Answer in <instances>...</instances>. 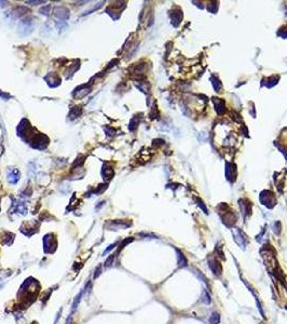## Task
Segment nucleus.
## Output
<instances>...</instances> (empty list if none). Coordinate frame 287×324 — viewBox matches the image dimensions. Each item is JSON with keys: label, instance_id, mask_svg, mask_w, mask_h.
Returning <instances> with one entry per match:
<instances>
[{"label": "nucleus", "instance_id": "1", "mask_svg": "<svg viewBox=\"0 0 287 324\" xmlns=\"http://www.w3.org/2000/svg\"><path fill=\"white\" fill-rule=\"evenodd\" d=\"M35 28V22L32 17H25L18 23L17 32L22 37H26L32 32Z\"/></svg>", "mask_w": 287, "mask_h": 324}, {"label": "nucleus", "instance_id": "2", "mask_svg": "<svg viewBox=\"0 0 287 324\" xmlns=\"http://www.w3.org/2000/svg\"><path fill=\"white\" fill-rule=\"evenodd\" d=\"M91 90H92L91 85H80V87H78L77 89L75 90V92L73 93V97H75V98H83L85 95H88V94L91 92Z\"/></svg>", "mask_w": 287, "mask_h": 324}, {"label": "nucleus", "instance_id": "3", "mask_svg": "<svg viewBox=\"0 0 287 324\" xmlns=\"http://www.w3.org/2000/svg\"><path fill=\"white\" fill-rule=\"evenodd\" d=\"M233 235H234V240L237 244H239L242 249H245L246 243H247V239L245 238V235H244L240 229L234 228L233 229Z\"/></svg>", "mask_w": 287, "mask_h": 324}, {"label": "nucleus", "instance_id": "4", "mask_svg": "<svg viewBox=\"0 0 287 324\" xmlns=\"http://www.w3.org/2000/svg\"><path fill=\"white\" fill-rule=\"evenodd\" d=\"M208 267L212 270V272L215 276H220L221 272H222V268L221 265L219 264V262L217 259H211L208 260Z\"/></svg>", "mask_w": 287, "mask_h": 324}, {"label": "nucleus", "instance_id": "5", "mask_svg": "<svg viewBox=\"0 0 287 324\" xmlns=\"http://www.w3.org/2000/svg\"><path fill=\"white\" fill-rule=\"evenodd\" d=\"M54 14L57 18H59V20H67V18H69V16H70L69 10L67 9L66 7H57L54 11Z\"/></svg>", "mask_w": 287, "mask_h": 324}, {"label": "nucleus", "instance_id": "6", "mask_svg": "<svg viewBox=\"0 0 287 324\" xmlns=\"http://www.w3.org/2000/svg\"><path fill=\"white\" fill-rule=\"evenodd\" d=\"M44 80H46L48 85L52 88H55L57 85H61V79L58 78V76H56L55 73H49L47 77H44Z\"/></svg>", "mask_w": 287, "mask_h": 324}, {"label": "nucleus", "instance_id": "7", "mask_svg": "<svg viewBox=\"0 0 287 324\" xmlns=\"http://www.w3.org/2000/svg\"><path fill=\"white\" fill-rule=\"evenodd\" d=\"M20 171L16 169H12L10 170L9 174H8V182H9L10 184H12V185H15L16 183H17L18 180H20Z\"/></svg>", "mask_w": 287, "mask_h": 324}, {"label": "nucleus", "instance_id": "8", "mask_svg": "<svg viewBox=\"0 0 287 324\" xmlns=\"http://www.w3.org/2000/svg\"><path fill=\"white\" fill-rule=\"evenodd\" d=\"M176 252H177V255H176V257H177L178 266H179L180 268H181V267H187L188 262H187V258H186V256H184V254L181 253V251H179V250L176 249Z\"/></svg>", "mask_w": 287, "mask_h": 324}, {"label": "nucleus", "instance_id": "9", "mask_svg": "<svg viewBox=\"0 0 287 324\" xmlns=\"http://www.w3.org/2000/svg\"><path fill=\"white\" fill-rule=\"evenodd\" d=\"M107 225H110V230H118V229H124L130 226V224H124L122 221H110Z\"/></svg>", "mask_w": 287, "mask_h": 324}, {"label": "nucleus", "instance_id": "10", "mask_svg": "<svg viewBox=\"0 0 287 324\" xmlns=\"http://www.w3.org/2000/svg\"><path fill=\"white\" fill-rule=\"evenodd\" d=\"M28 9L26 7H23V6H18V7H16L15 9L12 11V14H13L14 17H20V16L24 15L25 14V12H27Z\"/></svg>", "mask_w": 287, "mask_h": 324}, {"label": "nucleus", "instance_id": "11", "mask_svg": "<svg viewBox=\"0 0 287 324\" xmlns=\"http://www.w3.org/2000/svg\"><path fill=\"white\" fill-rule=\"evenodd\" d=\"M201 301L204 303L205 305H210L211 303V296H210V293L207 292V290H203L202 292V296H201Z\"/></svg>", "mask_w": 287, "mask_h": 324}, {"label": "nucleus", "instance_id": "12", "mask_svg": "<svg viewBox=\"0 0 287 324\" xmlns=\"http://www.w3.org/2000/svg\"><path fill=\"white\" fill-rule=\"evenodd\" d=\"M80 115H81V109H80V107H73V109L70 110V112H69V118L76 119V118H78Z\"/></svg>", "mask_w": 287, "mask_h": 324}, {"label": "nucleus", "instance_id": "13", "mask_svg": "<svg viewBox=\"0 0 287 324\" xmlns=\"http://www.w3.org/2000/svg\"><path fill=\"white\" fill-rule=\"evenodd\" d=\"M220 322V315L218 312H214L210 317V323L211 324H219Z\"/></svg>", "mask_w": 287, "mask_h": 324}, {"label": "nucleus", "instance_id": "14", "mask_svg": "<svg viewBox=\"0 0 287 324\" xmlns=\"http://www.w3.org/2000/svg\"><path fill=\"white\" fill-rule=\"evenodd\" d=\"M50 8H51L50 5H47V6H44V7H42L40 9L41 14H43V15H48V14L50 13Z\"/></svg>", "mask_w": 287, "mask_h": 324}, {"label": "nucleus", "instance_id": "15", "mask_svg": "<svg viewBox=\"0 0 287 324\" xmlns=\"http://www.w3.org/2000/svg\"><path fill=\"white\" fill-rule=\"evenodd\" d=\"M81 295H82V293H80V294L78 295L77 297H76L75 301H73V311H75L76 308H77L78 303H79V301H80V297H81Z\"/></svg>", "mask_w": 287, "mask_h": 324}, {"label": "nucleus", "instance_id": "16", "mask_svg": "<svg viewBox=\"0 0 287 324\" xmlns=\"http://www.w3.org/2000/svg\"><path fill=\"white\" fill-rule=\"evenodd\" d=\"M46 1H43V0H39V1H26V3L27 5H30V6H37V5H42V3H44Z\"/></svg>", "mask_w": 287, "mask_h": 324}, {"label": "nucleus", "instance_id": "17", "mask_svg": "<svg viewBox=\"0 0 287 324\" xmlns=\"http://www.w3.org/2000/svg\"><path fill=\"white\" fill-rule=\"evenodd\" d=\"M114 255L109 256V258H108V259L106 260V262H105V266H106V267H109V266L112 264V262H114Z\"/></svg>", "mask_w": 287, "mask_h": 324}, {"label": "nucleus", "instance_id": "18", "mask_svg": "<svg viewBox=\"0 0 287 324\" xmlns=\"http://www.w3.org/2000/svg\"><path fill=\"white\" fill-rule=\"evenodd\" d=\"M0 98H2V100H8V98H11V95H9V94H7V93H3L2 91H0Z\"/></svg>", "mask_w": 287, "mask_h": 324}, {"label": "nucleus", "instance_id": "19", "mask_svg": "<svg viewBox=\"0 0 287 324\" xmlns=\"http://www.w3.org/2000/svg\"><path fill=\"white\" fill-rule=\"evenodd\" d=\"M56 26H57V28H58L59 30H62V28H63V27H66L67 24H66V23H63V22H58Z\"/></svg>", "mask_w": 287, "mask_h": 324}, {"label": "nucleus", "instance_id": "20", "mask_svg": "<svg viewBox=\"0 0 287 324\" xmlns=\"http://www.w3.org/2000/svg\"><path fill=\"white\" fill-rule=\"evenodd\" d=\"M286 309H287V306H286Z\"/></svg>", "mask_w": 287, "mask_h": 324}]
</instances>
